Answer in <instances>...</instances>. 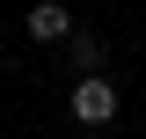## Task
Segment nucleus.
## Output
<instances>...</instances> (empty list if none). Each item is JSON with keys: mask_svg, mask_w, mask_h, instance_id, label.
Instances as JSON below:
<instances>
[{"mask_svg": "<svg viewBox=\"0 0 146 139\" xmlns=\"http://www.w3.org/2000/svg\"><path fill=\"white\" fill-rule=\"evenodd\" d=\"M73 117H80V124H110V117H117V88H110L102 73L73 81Z\"/></svg>", "mask_w": 146, "mask_h": 139, "instance_id": "1", "label": "nucleus"}, {"mask_svg": "<svg viewBox=\"0 0 146 139\" xmlns=\"http://www.w3.org/2000/svg\"><path fill=\"white\" fill-rule=\"evenodd\" d=\"M29 37L36 44H73V15L58 7V0H36L29 7Z\"/></svg>", "mask_w": 146, "mask_h": 139, "instance_id": "2", "label": "nucleus"}, {"mask_svg": "<svg viewBox=\"0 0 146 139\" xmlns=\"http://www.w3.org/2000/svg\"><path fill=\"white\" fill-rule=\"evenodd\" d=\"M66 59H73L80 73H102V44H95V37H80V29H73V44H66Z\"/></svg>", "mask_w": 146, "mask_h": 139, "instance_id": "3", "label": "nucleus"}]
</instances>
